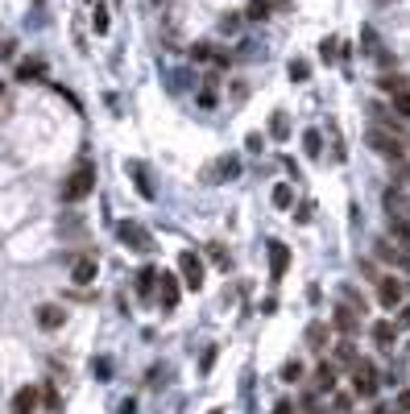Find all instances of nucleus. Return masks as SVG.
Wrapping results in <instances>:
<instances>
[{"mask_svg":"<svg viewBox=\"0 0 410 414\" xmlns=\"http://www.w3.org/2000/svg\"><path fill=\"white\" fill-rule=\"evenodd\" d=\"M95 191V166L91 162H79L71 174H66V182H62V203H79V199H87Z\"/></svg>","mask_w":410,"mask_h":414,"instance_id":"nucleus-1","label":"nucleus"},{"mask_svg":"<svg viewBox=\"0 0 410 414\" xmlns=\"http://www.w3.org/2000/svg\"><path fill=\"white\" fill-rule=\"evenodd\" d=\"M365 141H369V149H373V153H382V158H390V162L407 158V145H402V137H398L394 129H382V124H369Z\"/></svg>","mask_w":410,"mask_h":414,"instance_id":"nucleus-2","label":"nucleus"},{"mask_svg":"<svg viewBox=\"0 0 410 414\" xmlns=\"http://www.w3.org/2000/svg\"><path fill=\"white\" fill-rule=\"evenodd\" d=\"M116 241H120L124 249H133V253H149V249H153V236H149L137 220H116Z\"/></svg>","mask_w":410,"mask_h":414,"instance_id":"nucleus-3","label":"nucleus"},{"mask_svg":"<svg viewBox=\"0 0 410 414\" xmlns=\"http://www.w3.org/2000/svg\"><path fill=\"white\" fill-rule=\"evenodd\" d=\"M378 386H382L378 365H369V361H353V390H357L361 398H373V394H378Z\"/></svg>","mask_w":410,"mask_h":414,"instance_id":"nucleus-4","label":"nucleus"},{"mask_svg":"<svg viewBox=\"0 0 410 414\" xmlns=\"http://www.w3.org/2000/svg\"><path fill=\"white\" fill-rule=\"evenodd\" d=\"M178 274H183L187 290H203V261H199V253L183 249V253H178Z\"/></svg>","mask_w":410,"mask_h":414,"instance_id":"nucleus-5","label":"nucleus"},{"mask_svg":"<svg viewBox=\"0 0 410 414\" xmlns=\"http://www.w3.org/2000/svg\"><path fill=\"white\" fill-rule=\"evenodd\" d=\"M378 257L386 265H398V270H410V245H398V241H378Z\"/></svg>","mask_w":410,"mask_h":414,"instance_id":"nucleus-6","label":"nucleus"},{"mask_svg":"<svg viewBox=\"0 0 410 414\" xmlns=\"http://www.w3.org/2000/svg\"><path fill=\"white\" fill-rule=\"evenodd\" d=\"M378 303L386 307V311H394V307H402V282L398 278H378Z\"/></svg>","mask_w":410,"mask_h":414,"instance_id":"nucleus-7","label":"nucleus"},{"mask_svg":"<svg viewBox=\"0 0 410 414\" xmlns=\"http://www.w3.org/2000/svg\"><path fill=\"white\" fill-rule=\"evenodd\" d=\"M382 203H386V220H410V203L402 195V187H390L382 195Z\"/></svg>","mask_w":410,"mask_h":414,"instance_id":"nucleus-8","label":"nucleus"},{"mask_svg":"<svg viewBox=\"0 0 410 414\" xmlns=\"http://www.w3.org/2000/svg\"><path fill=\"white\" fill-rule=\"evenodd\" d=\"M37 402H41V390H37V386H21V390L12 394V414H33Z\"/></svg>","mask_w":410,"mask_h":414,"instance_id":"nucleus-9","label":"nucleus"},{"mask_svg":"<svg viewBox=\"0 0 410 414\" xmlns=\"http://www.w3.org/2000/svg\"><path fill=\"white\" fill-rule=\"evenodd\" d=\"M286 265H290L286 245H282V241H270V278H274V282H282V278H286Z\"/></svg>","mask_w":410,"mask_h":414,"instance_id":"nucleus-10","label":"nucleus"},{"mask_svg":"<svg viewBox=\"0 0 410 414\" xmlns=\"http://www.w3.org/2000/svg\"><path fill=\"white\" fill-rule=\"evenodd\" d=\"M178 290H183V286H178V278H174V274H158V303H162L166 311H170V307H178Z\"/></svg>","mask_w":410,"mask_h":414,"instance_id":"nucleus-11","label":"nucleus"},{"mask_svg":"<svg viewBox=\"0 0 410 414\" xmlns=\"http://www.w3.org/2000/svg\"><path fill=\"white\" fill-rule=\"evenodd\" d=\"M236 170H241V158H236V153H224V158L212 166V174H207V178H212V182H232V178H236Z\"/></svg>","mask_w":410,"mask_h":414,"instance_id":"nucleus-12","label":"nucleus"},{"mask_svg":"<svg viewBox=\"0 0 410 414\" xmlns=\"http://www.w3.org/2000/svg\"><path fill=\"white\" fill-rule=\"evenodd\" d=\"M66 323V311L62 307H54V303H46V307H37V328H46V332H54V328H62Z\"/></svg>","mask_w":410,"mask_h":414,"instance_id":"nucleus-13","label":"nucleus"},{"mask_svg":"<svg viewBox=\"0 0 410 414\" xmlns=\"http://www.w3.org/2000/svg\"><path fill=\"white\" fill-rule=\"evenodd\" d=\"M191 58H195V62H207V58H212L216 66H228V58H224L212 41H195V46H191Z\"/></svg>","mask_w":410,"mask_h":414,"instance_id":"nucleus-14","label":"nucleus"},{"mask_svg":"<svg viewBox=\"0 0 410 414\" xmlns=\"http://www.w3.org/2000/svg\"><path fill=\"white\" fill-rule=\"evenodd\" d=\"M153 290H158V270H153V265H141V270H137V294H141V299H153Z\"/></svg>","mask_w":410,"mask_h":414,"instance_id":"nucleus-15","label":"nucleus"},{"mask_svg":"<svg viewBox=\"0 0 410 414\" xmlns=\"http://www.w3.org/2000/svg\"><path fill=\"white\" fill-rule=\"evenodd\" d=\"M332 323H336V332L353 336V332H357V311H353L348 303H340V307H336V315H332Z\"/></svg>","mask_w":410,"mask_h":414,"instance_id":"nucleus-16","label":"nucleus"},{"mask_svg":"<svg viewBox=\"0 0 410 414\" xmlns=\"http://www.w3.org/2000/svg\"><path fill=\"white\" fill-rule=\"evenodd\" d=\"M41 70H46V62H41V58H21V62H17V79H21V83L41 79Z\"/></svg>","mask_w":410,"mask_h":414,"instance_id":"nucleus-17","label":"nucleus"},{"mask_svg":"<svg viewBox=\"0 0 410 414\" xmlns=\"http://www.w3.org/2000/svg\"><path fill=\"white\" fill-rule=\"evenodd\" d=\"M71 278H75L79 286H87V282L95 278V257H79V261L71 265Z\"/></svg>","mask_w":410,"mask_h":414,"instance_id":"nucleus-18","label":"nucleus"},{"mask_svg":"<svg viewBox=\"0 0 410 414\" xmlns=\"http://www.w3.org/2000/svg\"><path fill=\"white\" fill-rule=\"evenodd\" d=\"M398 340V323H373V344L378 348H390Z\"/></svg>","mask_w":410,"mask_h":414,"instance_id":"nucleus-19","label":"nucleus"},{"mask_svg":"<svg viewBox=\"0 0 410 414\" xmlns=\"http://www.w3.org/2000/svg\"><path fill=\"white\" fill-rule=\"evenodd\" d=\"M315 390H319V394H332V390H336V365H319V369H315Z\"/></svg>","mask_w":410,"mask_h":414,"instance_id":"nucleus-20","label":"nucleus"},{"mask_svg":"<svg viewBox=\"0 0 410 414\" xmlns=\"http://www.w3.org/2000/svg\"><path fill=\"white\" fill-rule=\"evenodd\" d=\"M390 108H394L398 116H407V120H410V83H407V87H398V91H390Z\"/></svg>","mask_w":410,"mask_h":414,"instance_id":"nucleus-21","label":"nucleus"},{"mask_svg":"<svg viewBox=\"0 0 410 414\" xmlns=\"http://www.w3.org/2000/svg\"><path fill=\"white\" fill-rule=\"evenodd\" d=\"M129 170H133V182H137V191H141L145 199H153V182H149V174H145V166H141V162H133Z\"/></svg>","mask_w":410,"mask_h":414,"instance_id":"nucleus-22","label":"nucleus"},{"mask_svg":"<svg viewBox=\"0 0 410 414\" xmlns=\"http://www.w3.org/2000/svg\"><path fill=\"white\" fill-rule=\"evenodd\" d=\"M386 228H390V241L410 245V220H386Z\"/></svg>","mask_w":410,"mask_h":414,"instance_id":"nucleus-23","label":"nucleus"},{"mask_svg":"<svg viewBox=\"0 0 410 414\" xmlns=\"http://www.w3.org/2000/svg\"><path fill=\"white\" fill-rule=\"evenodd\" d=\"M303 153H307V158H319V153H324V137H319V129H311V133L303 137Z\"/></svg>","mask_w":410,"mask_h":414,"instance_id":"nucleus-24","label":"nucleus"},{"mask_svg":"<svg viewBox=\"0 0 410 414\" xmlns=\"http://www.w3.org/2000/svg\"><path fill=\"white\" fill-rule=\"evenodd\" d=\"M328 336H332V332H328L324 323H311V328H307V344H311V348H328Z\"/></svg>","mask_w":410,"mask_h":414,"instance_id":"nucleus-25","label":"nucleus"},{"mask_svg":"<svg viewBox=\"0 0 410 414\" xmlns=\"http://www.w3.org/2000/svg\"><path fill=\"white\" fill-rule=\"evenodd\" d=\"M270 133H274L278 141H286V133H290V120H286V112H274V116H270Z\"/></svg>","mask_w":410,"mask_h":414,"instance_id":"nucleus-26","label":"nucleus"},{"mask_svg":"<svg viewBox=\"0 0 410 414\" xmlns=\"http://www.w3.org/2000/svg\"><path fill=\"white\" fill-rule=\"evenodd\" d=\"M274 207H278V211H286V207H295V191L278 182V187H274Z\"/></svg>","mask_w":410,"mask_h":414,"instance_id":"nucleus-27","label":"nucleus"},{"mask_svg":"<svg viewBox=\"0 0 410 414\" xmlns=\"http://www.w3.org/2000/svg\"><path fill=\"white\" fill-rule=\"evenodd\" d=\"M108 25H112L108 8H104V4H95V12H91V29H95V33H108Z\"/></svg>","mask_w":410,"mask_h":414,"instance_id":"nucleus-28","label":"nucleus"},{"mask_svg":"<svg viewBox=\"0 0 410 414\" xmlns=\"http://www.w3.org/2000/svg\"><path fill=\"white\" fill-rule=\"evenodd\" d=\"M245 17H249V21H265V17H270V4H265V0H249V4H245Z\"/></svg>","mask_w":410,"mask_h":414,"instance_id":"nucleus-29","label":"nucleus"},{"mask_svg":"<svg viewBox=\"0 0 410 414\" xmlns=\"http://www.w3.org/2000/svg\"><path fill=\"white\" fill-rule=\"evenodd\" d=\"M361 37H365V50L382 58V41H378V29H373V25H365V29H361Z\"/></svg>","mask_w":410,"mask_h":414,"instance_id":"nucleus-30","label":"nucleus"},{"mask_svg":"<svg viewBox=\"0 0 410 414\" xmlns=\"http://www.w3.org/2000/svg\"><path fill=\"white\" fill-rule=\"evenodd\" d=\"M407 182H410V162L398 158V162H394V187H407Z\"/></svg>","mask_w":410,"mask_h":414,"instance_id":"nucleus-31","label":"nucleus"},{"mask_svg":"<svg viewBox=\"0 0 410 414\" xmlns=\"http://www.w3.org/2000/svg\"><path fill=\"white\" fill-rule=\"evenodd\" d=\"M398 87H407V75H398V70H394V75H382V91H386V95L398 91Z\"/></svg>","mask_w":410,"mask_h":414,"instance_id":"nucleus-32","label":"nucleus"},{"mask_svg":"<svg viewBox=\"0 0 410 414\" xmlns=\"http://www.w3.org/2000/svg\"><path fill=\"white\" fill-rule=\"evenodd\" d=\"M299 377H303V365H299V361H286V365H282V382H299Z\"/></svg>","mask_w":410,"mask_h":414,"instance_id":"nucleus-33","label":"nucleus"},{"mask_svg":"<svg viewBox=\"0 0 410 414\" xmlns=\"http://www.w3.org/2000/svg\"><path fill=\"white\" fill-rule=\"evenodd\" d=\"M319 50H324V58H328V62H336V58H340V46H336V37H324V46H319Z\"/></svg>","mask_w":410,"mask_h":414,"instance_id":"nucleus-34","label":"nucleus"},{"mask_svg":"<svg viewBox=\"0 0 410 414\" xmlns=\"http://www.w3.org/2000/svg\"><path fill=\"white\" fill-rule=\"evenodd\" d=\"M290 79H295V83H303V79H307V62H303V58H295V62H290Z\"/></svg>","mask_w":410,"mask_h":414,"instance_id":"nucleus-35","label":"nucleus"},{"mask_svg":"<svg viewBox=\"0 0 410 414\" xmlns=\"http://www.w3.org/2000/svg\"><path fill=\"white\" fill-rule=\"evenodd\" d=\"M236 25H241V17H236V12H228V17H220V29H224V33H232Z\"/></svg>","mask_w":410,"mask_h":414,"instance_id":"nucleus-36","label":"nucleus"},{"mask_svg":"<svg viewBox=\"0 0 410 414\" xmlns=\"http://www.w3.org/2000/svg\"><path fill=\"white\" fill-rule=\"evenodd\" d=\"M245 145H249L253 153H261V137H257V133H249V137H245Z\"/></svg>","mask_w":410,"mask_h":414,"instance_id":"nucleus-37","label":"nucleus"},{"mask_svg":"<svg viewBox=\"0 0 410 414\" xmlns=\"http://www.w3.org/2000/svg\"><path fill=\"white\" fill-rule=\"evenodd\" d=\"M212 361H216V348H207V352H203V361H199V369L207 373V369H212Z\"/></svg>","mask_w":410,"mask_h":414,"instance_id":"nucleus-38","label":"nucleus"},{"mask_svg":"<svg viewBox=\"0 0 410 414\" xmlns=\"http://www.w3.org/2000/svg\"><path fill=\"white\" fill-rule=\"evenodd\" d=\"M336 411H340V414L353 411V398H348V394H340V398H336Z\"/></svg>","mask_w":410,"mask_h":414,"instance_id":"nucleus-39","label":"nucleus"},{"mask_svg":"<svg viewBox=\"0 0 410 414\" xmlns=\"http://www.w3.org/2000/svg\"><path fill=\"white\" fill-rule=\"evenodd\" d=\"M398 411H410V390H402V394H398Z\"/></svg>","mask_w":410,"mask_h":414,"instance_id":"nucleus-40","label":"nucleus"},{"mask_svg":"<svg viewBox=\"0 0 410 414\" xmlns=\"http://www.w3.org/2000/svg\"><path fill=\"white\" fill-rule=\"evenodd\" d=\"M398 328H410V307H402V315H398Z\"/></svg>","mask_w":410,"mask_h":414,"instance_id":"nucleus-41","label":"nucleus"},{"mask_svg":"<svg viewBox=\"0 0 410 414\" xmlns=\"http://www.w3.org/2000/svg\"><path fill=\"white\" fill-rule=\"evenodd\" d=\"M274 414H295V406H290V402H278V406H274Z\"/></svg>","mask_w":410,"mask_h":414,"instance_id":"nucleus-42","label":"nucleus"},{"mask_svg":"<svg viewBox=\"0 0 410 414\" xmlns=\"http://www.w3.org/2000/svg\"><path fill=\"white\" fill-rule=\"evenodd\" d=\"M212 414H224V411H212Z\"/></svg>","mask_w":410,"mask_h":414,"instance_id":"nucleus-43","label":"nucleus"}]
</instances>
